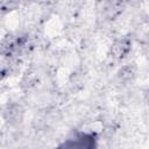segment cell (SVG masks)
Returning a JSON list of instances; mask_svg holds the SVG:
<instances>
[{"instance_id":"obj_1","label":"cell","mask_w":149,"mask_h":149,"mask_svg":"<svg viewBox=\"0 0 149 149\" xmlns=\"http://www.w3.org/2000/svg\"><path fill=\"white\" fill-rule=\"evenodd\" d=\"M132 50V41L128 37H119L114 40L109 48L111 57L115 61L125 59Z\"/></svg>"}]
</instances>
